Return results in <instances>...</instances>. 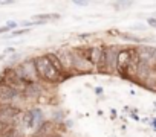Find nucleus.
Here are the masks:
<instances>
[{"label": "nucleus", "instance_id": "nucleus-1", "mask_svg": "<svg viewBox=\"0 0 156 137\" xmlns=\"http://www.w3.org/2000/svg\"><path fill=\"white\" fill-rule=\"evenodd\" d=\"M34 67H35V75H37V78H40L43 82L60 84L61 81L66 79L61 73H58L55 68L52 67V64L49 62V59H48L44 55L34 58Z\"/></svg>", "mask_w": 156, "mask_h": 137}, {"label": "nucleus", "instance_id": "nucleus-2", "mask_svg": "<svg viewBox=\"0 0 156 137\" xmlns=\"http://www.w3.org/2000/svg\"><path fill=\"white\" fill-rule=\"evenodd\" d=\"M119 46H104V56L101 65L97 68L100 73H115L116 68V56L119 52Z\"/></svg>", "mask_w": 156, "mask_h": 137}, {"label": "nucleus", "instance_id": "nucleus-3", "mask_svg": "<svg viewBox=\"0 0 156 137\" xmlns=\"http://www.w3.org/2000/svg\"><path fill=\"white\" fill-rule=\"evenodd\" d=\"M133 55H135V49H133V47L119 49V52H118L115 72H116L121 78H124V79H129V65H130V61H132Z\"/></svg>", "mask_w": 156, "mask_h": 137}, {"label": "nucleus", "instance_id": "nucleus-4", "mask_svg": "<svg viewBox=\"0 0 156 137\" xmlns=\"http://www.w3.org/2000/svg\"><path fill=\"white\" fill-rule=\"evenodd\" d=\"M0 84L14 89V90L19 92L20 95H23V92H25V89H26V85H28V84H25L23 81H20V79L17 78L14 67H11V65L3 68L2 75H0Z\"/></svg>", "mask_w": 156, "mask_h": 137}, {"label": "nucleus", "instance_id": "nucleus-5", "mask_svg": "<svg viewBox=\"0 0 156 137\" xmlns=\"http://www.w3.org/2000/svg\"><path fill=\"white\" fill-rule=\"evenodd\" d=\"M70 58H72V70L76 72V73H90L95 68L83 55H80L75 49L70 50Z\"/></svg>", "mask_w": 156, "mask_h": 137}, {"label": "nucleus", "instance_id": "nucleus-6", "mask_svg": "<svg viewBox=\"0 0 156 137\" xmlns=\"http://www.w3.org/2000/svg\"><path fill=\"white\" fill-rule=\"evenodd\" d=\"M103 56H104V46L98 44V46H89V53H87V61L98 68L103 62Z\"/></svg>", "mask_w": 156, "mask_h": 137}, {"label": "nucleus", "instance_id": "nucleus-7", "mask_svg": "<svg viewBox=\"0 0 156 137\" xmlns=\"http://www.w3.org/2000/svg\"><path fill=\"white\" fill-rule=\"evenodd\" d=\"M57 125L54 120H44L38 128H35V137H46V135H52L57 129Z\"/></svg>", "mask_w": 156, "mask_h": 137}, {"label": "nucleus", "instance_id": "nucleus-8", "mask_svg": "<svg viewBox=\"0 0 156 137\" xmlns=\"http://www.w3.org/2000/svg\"><path fill=\"white\" fill-rule=\"evenodd\" d=\"M55 55L58 56L61 65H63V70L64 73L72 72V58H70V50H58L55 52Z\"/></svg>", "mask_w": 156, "mask_h": 137}, {"label": "nucleus", "instance_id": "nucleus-9", "mask_svg": "<svg viewBox=\"0 0 156 137\" xmlns=\"http://www.w3.org/2000/svg\"><path fill=\"white\" fill-rule=\"evenodd\" d=\"M43 93V89H41V85L40 84H37V82H32V84H28L26 85V89H25V92H23V95L22 96H25V98H37L38 95H41Z\"/></svg>", "mask_w": 156, "mask_h": 137}, {"label": "nucleus", "instance_id": "nucleus-10", "mask_svg": "<svg viewBox=\"0 0 156 137\" xmlns=\"http://www.w3.org/2000/svg\"><path fill=\"white\" fill-rule=\"evenodd\" d=\"M48 59H49V62L52 64V67L55 68V70L58 72V73H61V75H64V70H63V65H61V62H60V59H58V56L55 55V52H48L46 55H44Z\"/></svg>", "mask_w": 156, "mask_h": 137}, {"label": "nucleus", "instance_id": "nucleus-11", "mask_svg": "<svg viewBox=\"0 0 156 137\" xmlns=\"http://www.w3.org/2000/svg\"><path fill=\"white\" fill-rule=\"evenodd\" d=\"M60 20V14L54 12V14H37L32 17V22H40V23H48V22H55Z\"/></svg>", "mask_w": 156, "mask_h": 137}, {"label": "nucleus", "instance_id": "nucleus-12", "mask_svg": "<svg viewBox=\"0 0 156 137\" xmlns=\"http://www.w3.org/2000/svg\"><path fill=\"white\" fill-rule=\"evenodd\" d=\"M31 111V114H32V122H34V128H38L44 120H46V117H44V114H43V111L40 110V108H31L29 110Z\"/></svg>", "mask_w": 156, "mask_h": 137}, {"label": "nucleus", "instance_id": "nucleus-13", "mask_svg": "<svg viewBox=\"0 0 156 137\" xmlns=\"http://www.w3.org/2000/svg\"><path fill=\"white\" fill-rule=\"evenodd\" d=\"M19 123L23 125V128H34V122H32V114L29 110H25L22 111L20 114V119H19Z\"/></svg>", "mask_w": 156, "mask_h": 137}, {"label": "nucleus", "instance_id": "nucleus-14", "mask_svg": "<svg viewBox=\"0 0 156 137\" xmlns=\"http://www.w3.org/2000/svg\"><path fill=\"white\" fill-rule=\"evenodd\" d=\"M52 98L54 96H51L49 93H41V95H38L37 98H35V104L37 105H51L52 104Z\"/></svg>", "mask_w": 156, "mask_h": 137}, {"label": "nucleus", "instance_id": "nucleus-15", "mask_svg": "<svg viewBox=\"0 0 156 137\" xmlns=\"http://www.w3.org/2000/svg\"><path fill=\"white\" fill-rule=\"evenodd\" d=\"M29 32V29H16V31H11V34L9 35H5V38H16V37H20V35H25V34H28Z\"/></svg>", "mask_w": 156, "mask_h": 137}, {"label": "nucleus", "instance_id": "nucleus-16", "mask_svg": "<svg viewBox=\"0 0 156 137\" xmlns=\"http://www.w3.org/2000/svg\"><path fill=\"white\" fill-rule=\"evenodd\" d=\"M14 126H17V125H9V123H3V122H0V137H3L6 132H9Z\"/></svg>", "mask_w": 156, "mask_h": 137}, {"label": "nucleus", "instance_id": "nucleus-17", "mask_svg": "<svg viewBox=\"0 0 156 137\" xmlns=\"http://www.w3.org/2000/svg\"><path fill=\"white\" fill-rule=\"evenodd\" d=\"M147 23H148V26L156 28V17H150V18H147Z\"/></svg>", "mask_w": 156, "mask_h": 137}, {"label": "nucleus", "instance_id": "nucleus-18", "mask_svg": "<svg viewBox=\"0 0 156 137\" xmlns=\"http://www.w3.org/2000/svg\"><path fill=\"white\" fill-rule=\"evenodd\" d=\"M6 32H11V29L8 26H0V35L2 34H6Z\"/></svg>", "mask_w": 156, "mask_h": 137}, {"label": "nucleus", "instance_id": "nucleus-19", "mask_svg": "<svg viewBox=\"0 0 156 137\" xmlns=\"http://www.w3.org/2000/svg\"><path fill=\"white\" fill-rule=\"evenodd\" d=\"M104 93V90H103V87H95V95H98V96H101Z\"/></svg>", "mask_w": 156, "mask_h": 137}, {"label": "nucleus", "instance_id": "nucleus-20", "mask_svg": "<svg viewBox=\"0 0 156 137\" xmlns=\"http://www.w3.org/2000/svg\"><path fill=\"white\" fill-rule=\"evenodd\" d=\"M76 6H87L89 5V2H78V0H76V2H73Z\"/></svg>", "mask_w": 156, "mask_h": 137}, {"label": "nucleus", "instance_id": "nucleus-21", "mask_svg": "<svg viewBox=\"0 0 156 137\" xmlns=\"http://www.w3.org/2000/svg\"><path fill=\"white\" fill-rule=\"evenodd\" d=\"M14 52H16V49H14V47H8V49L5 50V55H6V53H14Z\"/></svg>", "mask_w": 156, "mask_h": 137}, {"label": "nucleus", "instance_id": "nucleus-22", "mask_svg": "<svg viewBox=\"0 0 156 137\" xmlns=\"http://www.w3.org/2000/svg\"><path fill=\"white\" fill-rule=\"evenodd\" d=\"M14 2H0V6H6V5H12Z\"/></svg>", "mask_w": 156, "mask_h": 137}, {"label": "nucleus", "instance_id": "nucleus-23", "mask_svg": "<svg viewBox=\"0 0 156 137\" xmlns=\"http://www.w3.org/2000/svg\"><path fill=\"white\" fill-rule=\"evenodd\" d=\"M151 128H153V129H156V117L151 120Z\"/></svg>", "mask_w": 156, "mask_h": 137}, {"label": "nucleus", "instance_id": "nucleus-24", "mask_svg": "<svg viewBox=\"0 0 156 137\" xmlns=\"http://www.w3.org/2000/svg\"><path fill=\"white\" fill-rule=\"evenodd\" d=\"M5 56H6L5 53H0V61H3V59H5Z\"/></svg>", "mask_w": 156, "mask_h": 137}, {"label": "nucleus", "instance_id": "nucleus-25", "mask_svg": "<svg viewBox=\"0 0 156 137\" xmlns=\"http://www.w3.org/2000/svg\"><path fill=\"white\" fill-rule=\"evenodd\" d=\"M46 137H58V135H55V134H52V135H46Z\"/></svg>", "mask_w": 156, "mask_h": 137}]
</instances>
